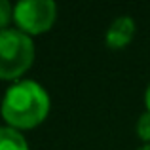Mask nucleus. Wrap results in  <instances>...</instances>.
<instances>
[{
    "instance_id": "5",
    "label": "nucleus",
    "mask_w": 150,
    "mask_h": 150,
    "mask_svg": "<svg viewBox=\"0 0 150 150\" xmlns=\"http://www.w3.org/2000/svg\"><path fill=\"white\" fill-rule=\"evenodd\" d=\"M0 150H29V143L19 129L0 125Z\"/></svg>"
},
{
    "instance_id": "2",
    "label": "nucleus",
    "mask_w": 150,
    "mask_h": 150,
    "mask_svg": "<svg viewBox=\"0 0 150 150\" xmlns=\"http://www.w3.org/2000/svg\"><path fill=\"white\" fill-rule=\"evenodd\" d=\"M34 63L33 36L19 29L0 30V80L17 82Z\"/></svg>"
},
{
    "instance_id": "6",
    "label": "nucleus",
    "mask_w": 150,
    "mask_h": 150,
    "mask_svg": "<svg viewBox=\"0 0 150 150\" xmlns=\"http://www.w3.org/2000/svg\"><path fill=\"white\" fill-rule=\"evenodd\" d=\"M137 135L141 141H144V144H150V112L141 114V118L137 120Z\"/></svg>"
},
{
    "instance_id": "4",
    "label": "nucleus",
    "mask_w": 150,
    "mask_h": 150,
    "mask_svg": "<svg viewBox=\"0 0 150 150\" xmlns=\"http://www.w3.org/2000/svg\"><path fill=\"white\" fill-rule=\"evenodd\" d=\"M135 30H137L135 19H133L131 15H120V17H116L110 23V27L106 29L105 40L112 50L125 48V46L133 40Z\"/></svg>"
},
{
    "instance_id": "1",
    "label": "nucleus",
    "mask_w": 150,
    "mask_h": 150,
    "mask_svg": "<svg viewBox=\"0 0 150 150\" xmlns=\"http://www.w3.org/2000/svg\"><path fill=\"white\" fill-rule=\"evenodd\" d=\"M50 95L44 86L34 80H17L6 89L0 105L6 125L13 129H33L50 114Z\"/></svg>"
},
{
    "instance_id": "9",
    "label": "nucleus",
    "mask_w": 150,
    "mask_h": 150,
    "mask_svg": "<svg viewBox=\"0 0 150 150\" xmlns=\"http://www.w3.org/2000/svg\"><path fill=\"white\" fill-rule=\"evenodd\" d=\"M137 150H150V144H143V146L137 148Z\"/></svg>"
},
{
    "instance_id": "7",
    "label": "nucleus",
    "mask_w": 150,
    "mask_h": 150,
    "mask_svg": "<svg viewBox=\"0 0 150 150\" xmlns=\"http://www.w3.org/2000/svg\"><path fill=\"white\" fill-rule=\"evenodd\" d=\"M13 21V6L8 0H0V30L10 29V23Z\"/></svg>"
},
{
    "instance_id": "8",
    "label": "nucleus",
    "mask_w": 150,
    "mask_h": 150,
    "mask_svg": "<svg viewBox=\"0 0 150 150\" xmlns=\"http://www.w3.org/2000/svg\"><path fill=\"white\" fill-rule=\"evenodd\" d=\"M144 105H146V112H150V84L146 88V93H144Z\"/></svg>"
},
{
    "instance_id": "3",
    "label": "nucleus",
    "mask_w": 150,
    "mask_h": 150,
    "mask_svg": "<svg viewBox=\"0 0 150 150\" xmlns=\"http://www.w3.org/2000/svg\"><path fill=\"white\" fill-rule=\"evenodd\" d=\"M57 17L53 0H19L13 6V21L19 30L29 36L50 30Z\"/></svg>"
}]
</instances>
